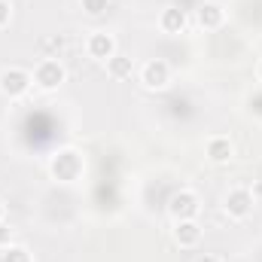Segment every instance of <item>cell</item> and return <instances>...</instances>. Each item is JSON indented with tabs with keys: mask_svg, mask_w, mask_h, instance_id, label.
I'll return each mask as SVG.
<instances>
[{
	"mask_svg": "<svg viewBox=\"0 0 262 262\" xmlns=\"http://www.w3.org/2000/svg\"><path fill=\"white\" fill-rule=\"evenodd\" d=\"M195 21L201 31H220L226 25V9L220 3H213V0H204L195 9Z\"/></svg>",
	"mask_w": 262,
	"mask_h": 262,
	"instance_id": "9",
	"label": "cell"
},
{
	"mask_svg": "<svg viewBox=\"0 0 262 262\" xmlns=\"http://www.w3.org/2000/svg\"><path fill=\"white\" fill-rule=\"evenodd\" d=\"M0 223H6V204L0 201Z\"/></svg>",
	"mask_w": 262,
	"mask_h": 262,
	"instance_id": "19",
	"label": "cell"
},
{
	"mask_svg": "<svg viewBox=\"0 0 262 262\" xmlns=\"http://www.w3.org/2000/svg\"><path fill=\"white\" fill-rule=\"evenodd\" d=\"M31 85H34V73L31 70H25L18 64H9L0 70V95L3 98L18 101V98H25L31 92Z\"/></svg>",
	"mask_w": 262,
	"mask_h": 262,
	"instance_id": "2",
	"label": "cell"
},
{
	"mask_svg": "<svg viewBox=\"0 0 262 262\" xmlns=\"http://www.w3.org/2000/svg\"><path fill=\"white\" fill-rule=\"evenodd\" d=\"M82 171H85V159H82V152L73 149V146L58 149V152L49 159V174H52V180H58V183H76V180L82 177Z\"/></svg>",
	"mask_w": 262,
	"mask_h": 262,
	"instance_id": "1",
	"label": "cell"
},
{
	"mask_svg": "<svg viewBox=\"0 0 262 262\" xmlns=\"http://www.w3.org/2000/svg\"><path fill=\"white\" fill-rule=\"evenodd\" d=\"M140 82H143V89H149V92L168 89V85H171V64H168L165 58H149L146 64L140 67Z\"/></svg>",
	"mask_w": 262,
	"mask_h": 262,
	"instance_id": "6",
	"label": "cell"
},
{
	"mask_svg": "<svg viewBox=\"0 0 262 262\" xmlns=\"http://www.w3.org/2000/svg\"><path fill=\"white\" fill-rule=\"evenodd\" d=\"M3 262H34V259H31V250H28V247L9 244V247L3 250Z\"/></svg>",
	"mask_w": 262,
	"mask_h": 262,
	"instance_id": "13",
	"label": "cell"
},
{
	"mask_svg": "<svg viewBox=\"0 0 262 262\" xmlns=\"http://www.w3.org/2000/svg\"><path fill=\"white\" fill-rule=\"evenodd\" d=\"M79 6H82V12H85V15L98 18V15H104V12L110 9V0H79Z\"/></svg>",
	"mask_w": 262,
	"mask_h": 262,
	"instance_id": "14",
	"label": "cell"
},
{
	"mask_svg": "<svg viewBox=\"0 0 262 262\" xmlns=\"http://www.w3.org/2000/svg\"><path fill=\"white\" fill-rule=\"evenodd\" d=\"M159 28L165 34H183L189 28V12L183 6H165L159 15Z\"/></svg>",
	"mask_w": 262,
	"mask_h": 262,
	"instance_id": "11",
	"label": "cell"
},
{
	"mask_svg": "<svg viewBox=\"0 0 262 262\" xmlns=\"http://www.w3.org/2000/svg\"><path fill=\"white\" fill-rule=\"evenodd\" d=\"M253 204H256V198H253V192L247 186H235L223 198V210H226L229 220H247L253 213Z\"/></svg>",
	"mask_w": 262,
	"mask_h": 262,
	"instance_id": "4",
	"label": "cell"
},
{
	"mask_svg": "<svg viewBox=\"0 0 262 262\" xmlns=\"http://www.w3.org/2000/svg\"><path fill=\"white\" fill-rule=\"evenodd\" d=\"M256 73H259V82H262V61H259V67H256Z\"/></svg>",
	"mask_w": 262,
	"mask_h": 262,
	"instance_id": "20",
	"label": "cell"
},
{
	"mask_svg": "<svg viewBox=\"0 0 262 262\" xmlns=\"http://www.w3.org/2000/svg\"><path fill=\"white\" fill-rule=\"evenodd\" d=\"M247 113L256 116V119H262V92H253V95L247 98Z\"/></svg>",
	"mask_w": 262,
	"mask_h": 262,
	"instance_id": "15",
	"label": "cell"
},
{
	"mask_svg": "<svg viewBox=\"0 0 262 262\" xmlns=\"http://www.w3.org/2000/svg\"><path fill=\"white\" fill-rule=\"evenodd\" d=\"M12 244V226L9 223H0V250H6Z\"/></svg>",
	"mask_w": 262,
	"mask_h": 262,
	"instance_id": "16",
	"label": "cell"
},
{
	"mask_svg": "<svg viewBox=\"0 0 262 262\" xmlns=\"http://www.w3.org/2000/svg\"><path fill=\"white\" fill-rule=\"evenodd\" d=\"M195 262H223V259H220V256H213V253H201Z\"/></svg>",
	"mask_w": 262,
	"mask_h": 262,
	"instance_id": "18",
	"label": "cell"
},
{
	"mask_svg": "<svg viewBox=\"0 0 262 262\" xmlns=\"http://www.w3.org/2000/svg\"><path fill=\"white\" fill-rule=\"evenodd\" d=\"M168 213H171L174 223L177 220H198V213H201V198H198V192H192V189L174 192L171 201H168Z\"/></svg>",
	"mask_w": 262,
	"mask_h": 262,
	"instance_id": "5",
	"label": "cell"
},
{
	"mask_svg": "<svg viewBox=\"0 0 262 262\" xmlns=\"http://www.w3.org/2000/svg\"><path fill=\"white\" fill-rule=\"evenodd\" d=\"M107 73H110L116 82L131 79V76H134V58H131V55H122V52H116V55L107 61Z\"/></svg>",
	"mask_w": 262,
	"mask_h": 262,
	"instance_id": "12",
	"label": "cell"
},
{
	"mask_svg": "<svg viewBox=\"0 0 262 262\" xmlns=\"http://www.w3.org/2000/svg\"><path fill=\"white\" fill-rule=\"evenodd\" d=\"M204 156H207V162H213V165H229V162L235 159V143H232L229 137H223V134H213V137L204 143Z\"/></svg>",
	"mask_w": 262,
	"mask_h": 262,
	"instance_id": "10",
	"label": "cell"
},
{
	"mask_svg": "<svg viewBox=\"0 0 262 262\" xmlns=\"http://www.w3.org/2000/svg\"><path fill=\"white\" fill-rule=\"evenodd\" d=\"M12 21V3L9 0H0V28H6Z\"/></svg>",
	"mask_w": 262,
	"mask_h": 262,
	"instance_id": "17",
	"label": "cell"
},
{
	"mask_svg": "<svg viewBox=\"0 0 262 262\" xmlns=\"http://www.w3.org/2000/svg\"><path fill=\"white\" fill-rule=\"evenodd\" d=\"M85 52H89V58L107 64V61L119 52V43H116V37H113L110 31H92L89 40H85Z\"/></svg>",
	"mask_w": 262,
	"mask_h": 262,
	"instance_id": "7",
	"label": "cell"
},
{
	"mask_svg": "<svg viewBox=\"0 0 262 262\" xmlns=\"http://www.w3.org/2000/svg\"><path fill=\"white\" fill-rule=\"evenodd\" d=\"M201 238H204V229H201L198 220H177L174 223V241H177V247L192 250V247L201 244Z\"/></svg>",
	"mask_w": 262,
	"mask_h": 262,
	"instance_id": "8",
	"label": "cell"
},
{
	"mask_svg": "<svg viewBox=\"0 0 262 262\" xmlns=\"http://www.w3.org/2000/svg\"><path fill=\"white\" fill-rule=\"evenodd\" d=\"M67 82V67L61 64V58H43L34 67V85L40 92H55Z\"/></svg>",
	"mask_w": 262,
	"mask_h": 262,
	"instance_id": "3",
	"label": "cell"
}]
</instances>
